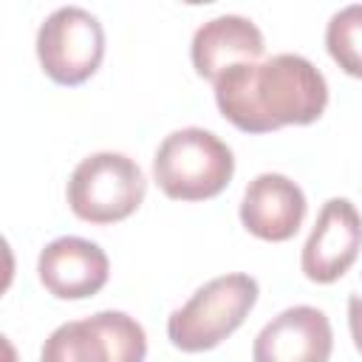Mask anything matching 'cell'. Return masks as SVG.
<instances>
[{"mask_svg": "<svg viewBox=\"0 0 362 362\" xmlns=\"http://www.w3.org/2000/svg\"><path fill=\"white\" fill-rule=\"evenodd\" d=\"M215 102L238 130L272 133L286 124L317 122L328 105V82L311 59L274 54L223 71L215 79Z\"/></svg>", "mask_w": 362, "mask_h": 362, "instance_id": "1", "label": "cell"}, {"mask_svg": "<svg viewBox=\"0 0 362 362\" xmlns=\"http://www.w3.org/2000/svg\"><path fill=\"white\" fill-rule=\"evenodd\" d=\"M235 173V156L226 141L204 127H181L156 150L153 175L173 201H206L226 189Z\"/></svg>", "mask_w": 362, "mask_h": 362, "instance_id": "2", "label": "cell"}, {"mask_svg": "<svg viewBox=\"0 0 362 362\" xmlns=\"http://www.w3.org/2000/svg\"><path fill=\"white\" fill-rule=\"evenodd\" d=\"M257 280L240 272L204 283L181 308L170 314V342L189 354L221 345L235 328L243 325V320L257 303Z\"/></svg>", "mask_w": 362, "mask_h": 362, "instance_id": "3", "label": "cell"}, {"mask_svg": "<svg viewBox=\"0 0 362 362\" xmlns=\"http://www.w3.org/2000/svg\"><path fill=\"white\" fill-rule=\"evenodd\" d=\"M147 192L141 167L124 153H93L68 178V206L88 223H116L133 215Z\"/></svg>", "mask_w": 362, "mask_h": 362, "instance_id": "4", "label": "cell"}, {"mask_svg": "<svg viewBox=\"0 0 362 362\" xmlns=\"http://www.w3.org/2000/svg\"><path fill=\"white\" fill-rule=\"evenodd\" d=\"M147 334L124 311H99L62 322L40 351V362H144Z\"/></svg>", "mask_w": 362, "mask_h": 362, "instance_id": "5", "label": "cell"}, {"mask_svg": "<svg viewBox=\"0 0 362 362\" xmlns=\"http://www.w3.org/2000/svg\"><path fill=\"white\" fill-rule=\"evenodd\" d=\"M37 57L57 85H82L105 57L102 23L82 6L51 11L37 28Z\"/></svg>", "mask_w": 362, "mask_h": 362, "instance_id": "6", "label": "cell"}, {"mask_svg": "<svg viewBox=\"0 0 362 362\" xmlns=\"http://www.w3.org/2000/svg\"><path fill=\"white\" fill-rule=\"evenodd\" d=\"M362 249V215L348 198H331L322 204L317 223L303 246V274L311 283L339 280Z\"/></svg>", "mask_w": 362, "mask_h": 362, "instance_id": "7", "label": "cell"}, {"mask_svg": "<svg viewBox=\"0 0 362 362\" xmlns=\"http://www.w3.org/2000/svg\"><path fill=\"white\" fill-rule=\"evenodd\" d=\"M334 331L314 305H291L269 320L252 345L255 362H328Z\"/></svg>", "mask_w": 362, "mask_h": 362, "instance_id": "8", "label": "cell"}, {"mask_svg": "<svg viewBox=\"0 0 362 362\" xmlns=\"http://www.w3.org/2000/svg\"><path fill=\"white\" fill-rule=\"evenodd\" d=\"M37 274L48 294L59 300H85L107 283L110 260L99 243L65 235L40 252Z\"/></svg>", "mask_w": 362, "mask_h": 362, "instance_id": "9", "label": "cell"}, {"mask_svg": "<svg viewBox=\"0 0 362 362\" xmlns=\"http://www.w3.org/2000/svg\"><path fill=\"white\" fill-rule=\"evenodd\" d=\"M305 195L303 189L280 175V173H260L249 181L243 201H240V223L260 240H288L305 221Z\"/></svg>", "mask_w": 362, "mask_h": 362, "instance_id": "10", "label": "cell"}, {"mask_svg": "<svg viewBox=\"0 0 362 362\" xmlns=\"http://www.w3.org/2000/svg\"><path fill=\"white\" fill-rule=\"evenodd\" d=\"M263 51H266V42L260 28L240 14H221L206 20L204 25H198L189 45V57L198 76L212 82L232 65L260 62Z\"/></svg>", "mask_w": 362, "mask_h": 362, "instance_id": "11", "label": "cell"}, {"mask_svg": "<svg viewBox=\"0 0 362 362\" xmlns=\"http://www.w3.org/2000/svg\"><path fill=\"white\" fill-rule=\"evenodd\" d=\"M325 48L348 76L362 79V3H351L328 20Z\"/></svg>", "mask_w": 362, "mask_h": 362, "instance_id": "12", "label": "cell"}, {"mask_svg": "<svg viewBox=\"0 0 362 362\" xmlns=\"http://www.w3.org/2000/svg\"><path fill=\"white\" fill-rule=\"evenodd\" d=\"M348 325H351V339L362 354V274L348 294Z\"/></svg>", "mask_w": 362, "mask_h": 362, "instance_id": "13", "label": "cell"}]
</instances>
